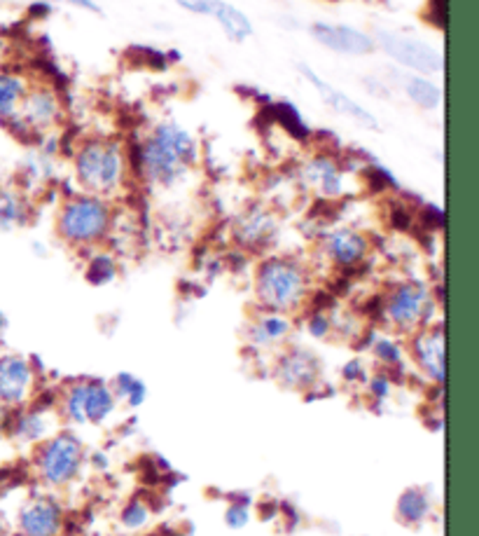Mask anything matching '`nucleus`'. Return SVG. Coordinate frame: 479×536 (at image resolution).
I'll list each match as a JSON object with an SVG mask.
<instances>
[{
  "label": "nucleus",
  "instance_id": "1",
  "mask_svg": "<svg viewBox=\"0 0 479 536\" xmlns=\"http://www.w3.org/2000/svg\"><path fill=\"white\" fill-rule=\"evenodd\" d=\"M199 162V143L178 122H159L139 146L140 176L157 188L176 186Z\"/></svg>",
  "mask_w": 479,
  "mask_h": 536
},
{
  "label": "nucleus",
  "instance_id": "2",
  "mask_svg": "<svg viewBox=\"0 0 479 536\" xmlns=\"http://www.w3.org/2000/svg\"><path fill=\"white\" fill-rule=\"evenodd\" d=\"M73 173L84 192L108 197L122 190L129 173L124 143L110 136L83 140L73 153Z\"/></svg>",
  "mask_w": 479,
  "mask_h": 536
},
{
  "label": "nucleus",
  "instance_id": "3",
  "mask_svg": "<svg viewBox=\"0 0 479 536\" xmlns=\"http://www.w3.org/2000/svg\"><path fill=\"white\" fill-rule=\"evenodd\" d=\"M113 223V209L106 197L99 195H77L61 206L57 218V232L63 242L73 246H89L101 242Z\"/></svg>",
  "mask_w": 479,
  "mask_h": 536
},
{
  "label": "nucleus",
  "instance_id": "4",
  "mask_svg": "<svg viewBox=\"0 0 479 536\" xmlns=\"http://www.w3.org/2000/svg\"><path fill=\"white\" fill-rule=\"evenodd\" d=\"M255 291L259 302L271 312H288L307 298V272L297 260L269 258L259 265Z\"/></svg>",
  "mask_w": 479,
  "mask_h": 536
},
{
  "label": "nucleus",
  "instance_id": "5",
  "mask_svg": "<svg viewBox=\"0 0 479 536\" xmlns=\"http://www.w3.org/2000/svg\"><path fill=\"white\" fill-rule=\"evenodd\" d=\"M374 43L384 54L395 61L397 66L419 73V76H437L444 70V57L442 52L426 43L421 38L414 36H404V33H393V31H379L374 36Z\"/></svg>",
  "mask_w": 479,
  "mask_h": 536
},
{
  "label": "nucleus",
  "instance_id": "6",
  "mask_svg": "<svg viewBox=\"0 0 479 536\" xmlns=\"http://www.w3.org/2000/svg\"><path fill=\"white\" fill-rule=\"evenodd\" d=\"M66 117V106L61 96L50 84H31L21 101L20 117L12 129H21L28 134H50Z\"/></svg>",
  "mask_w": 479,
  "mask_h": 536
},
{
  "label": "nucleus",
  "instance_id": "7",
  "mask_svg": "<svg viewBox=\"0 0 479 536\" xmlns=\"http://www.w3.org/2000/svg\"><path fill=\"white\" fill-rule=\"evenodd\" d=\"M381 312L393 326L414 328L419 326L426 314L430 312V293L428 288L419 281H407L391 291V295L384 300Z\"/></svg>",
  "mask_w": 479,
  "mask_h": 536
},
{
  "label": "nucleus",
  "instance_id": "8",
  "mask_svg": "<svg viewBox=\"0 0 479 536\" xmlns=\"http://www.w3.org/2000/svg\"><path fill=\"white\" fill-rule=\"evenodd\" d=\"M309 33L318 45L334 52V54H344V57H367L377 50L374 36L360 31L355 26L315 21L309 26Z\"/></svg>",
  "mask_w": 479,
  "mask_h": 536
},
{
  "label": "nucleus",
  "instance_id": "9",
  "mask_svg": "<svg viewBox=\"0 0 479 536\" xmlns=\"http://www.w3.org/2000/svg\"><path fill=\"white\" fill-rule=\"evenodd\" d=\"M176 3L188 12L215 21L232 43H243V40L252 38L251 20L228 0H176Z\"/></svg>",
  "mask_w": 479,
  "mask_h": 536
},
{
  "label": "nucleus",
  "instance_id": "10",
  "mask_svg": "<svg viewBox=\"0 0 479 536\" xmlns=\"http://www.w3.org/2000/svg\"><path fill=\"white\" fill-rule=\"evenodd\" d=\"M299 176L321 197H339L344 192V180H347V166L332 153H314L302 164Z\"/></svg>",
  "mask_w": 479,
  "mask_h": 536
},
{
  "label": "nucleus",
  "instance_id": "11",
  "mask_svg": "<svg viewBox=\"0 0 479 536\" xmlns=\"http://www.w3.org/2000/svg\"><path fill=\"white\" fill-rule=\"evenodd\" d=\"M299 73H302L304 80H307V83H309L311 87L318 92V96H321L323 101H325V106L332 108L334 113H339V116H344V117H351V120H355L358 124H363V127L379 129V120L365 108V106H360L355 99H351L348 94H344L341 90H337V87L330 84L328 80H323V77L318 76V73H314L309 66H299Z\"/></svg>",
  "mask_w": 479,
  "mask_h": 536
},
{
  "label": "nucleus",
  "instance_id": "12",
  "mask_svg": "<svg viewBox=\"0 0 479 536\" xmlns=\"http://www.w3.org/2000/svg\"><path fill=\"white\" fill-rule=\"evenodd\" d=\"M80 467V445L68 436H61L44 447L43 454V473L52 483H66L77 473Z\"/></svg>",
  "mask_w": 479,
  "mask_h": 536
},
{
  "label": "nucleus",
  "instance_id": "13",
  "mask_svg": "<svg viewBox=\"0 0 479 536\" xmlns=\"http://www.w3.org/2000/svg\"><path fill=\"white\" fill-rule=\"evenodd\" d=\"M31 87V80L20 70L0 68V127L12 129L20 117L21 101Z\"/></svg>",
  "mask_w": 479,
  "mask_h": 536
},
{
  "label": "nucleus",
  "instance_id": "14",
  "mask_svg": "<svg viewBox=\"0 0 479 536\" xmlns=\"http://www.w3.org/2000/svg\"><path fill=\"white\" fill-rule=\"evenodd\" d=\"M325 253L330 260L339 268H355L365 260L367 256V239L355 230H337L325 239Z\"/></svg>",
  "mask_w": 479,
  "mask_h": 536
},
{
  "label": "nucleus",
  "instance_id": "15",
  "mask_svg": "<svg viewBox=\"0 0 479 536\" xmlns=\"http://www.w3.org/2000/svg\"><path fill=\"white\" fill-rule=\"evenodd\" d=\"M33 371L20 356L0 358V403H20L31 387Z\"/></svg>",
  "mask_w": 479,
  "mask_h": 536
},
{
  "label": "nucleus",
  "instance_id": "16",
  "mask_svg": "<svg viewBox=\"0 0 479 536\" xmlns=\"http://www.w3.org/2000/svg\"><path fill=\"white\" fill-rule=\"evenodd\" d=\"M110 408H113V398L103 387H96V384L77 387L68 398L70 417H76L80 421L101 420L110 412Z\"/></svg>",
  "mask_w": 479,
  "mask_h": 536
},
{
  "label": "nucleus",
  "instance_id": "17",
  "mask_svg": "<svg viewBox=\"0 0 479 536\" xmlns=\"http://www.w3.org/2000/svg\"><path fill=\"white\" fill-rule=\"evenodd\" d=\"M61 527V511L54 504H33L21 513V532L26 536H54Z\"/></svg>",
  "mask_w": 479,
  "mask_h": 536
},
{
  "label": "nucleus",
  "instance_id": "18",
  "mask_svg": "<svg viewBox=\"0 0 479 536\" xmlns=\"http://www.w3.org/2000/svg\"><path fill=\"white\" fill-rule=\"evenodd\" d=\"M397 77H400V84H403L404 94L410 96L419 108H426V110L440 108L442 103L440 84L433 83L430 77L419 76V73H400Z\"/></svg>",
  "mask_w": 479,
  "mask_h": 536
},
{
  "label": "nucleus",
  "instance_id": "19",
  "mask_svg": "<svg viewBox=\"0 0 479 536\" xmlns=\"http://www.w3.org/2000/svg\"><path fill=\"white\" fill-rule=\"evenodd\" d=\"M417 356L435 380L444 377V338L440 331L421 332L417 340Z\"/></svg>",
  "mask_w": 479,
  "mask_h": 536
},
{
  "label": "nucleus",
  "instance_id": "20",
  "mask_svg": "<svg viewBox=\"0 0 479 536\" xmlns=\"http://www.w3.org/2000/svg\"><path fill=\"white\" fill-rule=\"evenodd\" d=\"M274 232V218L262 209H251L246 216L241 218L236 235L248 246H258V244L267 242L269 235Z\"/></svg>",
  "mask_w": 479,
  "mask_h": 536
},
{
  "label": "nucleus",
  "instance_id": "21",
  "mask_svg": "<svg viewBox=\"0 0 479 536\" xmlns=\"http://www.w3.org/2000/svg\"><path fill=\"white\" fill-rule=\"evenodd\" d=\"M26 223V199L12 188H0V230H14Z\"/></svg>",
  "mask_w": 479,
  "mask_h": 536
},
{
  "label": "nucleus",
  "instance_id": "22",
  "mask_svg": "<svg viewBox=\"0 0 479 536\" xmlns=\"http://www.w3.org/2000/svg\"><path fill=\"white\" fill-rule=\"evenodd\" d=\"M288 332H291V321L278 316V314H269L252 326V340L259 345H271V342L285 338Z\"/></svg>",
  "mask_w": 479,
  "mask_h": 536
},
{
  "label": "nucleus",
  "instance_id": "23",
  "mask_svg": "<svg viewBox=\"0 0 479 536\" xmlns=\"http://www.w3.org/2000/svg\"><path fill=\"white\" fill-rule=\"evenodd\" d=\"M400 511H403V516L407 517V520H421V517L426 516V511H428V501H426V497H423L421 492L411 490L407 492L403 497V501H400Z\"/></svg>",
  "mask_w": 479,
  "mask_h": 536
},
{
  "label": "nucleus",
  "instance_id": "24",
  "mask_svg": "<svg viewBox=\"0 0 479 536\" xmlns=\"http://www.w3.org/2000/svg\"><path fill=\"white\" fill-rule=\"evenodd\" d=\"M283 375H292L295 372V377H291V382L299 384V382H307L309 377H314V368H311V361L307 356H299V354H292L291 358H285L283 364Z\"/></svg>",
  "mask_w": 479,
  "mask_h": 536
},
{
  "label": "nucleus",
  "instance_id": "25",
  "mask_svg": "<svg viewBox=\"0 0 479 536\" xmlns=\"http://www.w3.org/2000/svg\"><path fill=\"white\" fill-rule=\"evenodd\" d=\"M115 276V262L106 256H99L92 260V265L87 268V279L92 284H106Z\"/></svg>",
  "mask_w": 479,
  "mask_h": 536
},
{
  "label": "nucleus",
  "instance_id": "26",
  "mask_svg": "<svg viewBox=\"0 0 479 536\" xmlns=\"http://www.w3.org/2000/svg\"><path fill=\"white\" fill-rule=\"evenodd\" d=\"M120 387H122V391H124L126 396H129V401H132V403L143 401V387H140V382H136L132 375H122L120 377Z\"/></svg>",
  "mask_w": 479,
  "mask_h": 536
},
{
  "label": "nucleus",
  "instance_id": "27",
  "mask_svg": "<svg viewBox=\"0 0 479 536\" xmlns=\"http://www.w3.org/2000/svg\"><path fill=\"white\" fill-rule=\"evenodd\" d=\"M122 520H124V523L129 524V527H139V524L146 523V508H143V506H140V504H132L124 511Z\"/></svg>",
  "mask_w": 479,
  "mask_h": 536
},
{
  "label": "nucleus",
  "instance_id": "28",
  "mask_svg": "<svg viewBox=\"0 0 479 536\" xmlns=\"http://www.w3.org/2000/svg\"><path fill=\"white\" fill-rule=\"evenodd\" d=\"M377 354L381 358H386V361H391V364H395L397 358H400V349H397L393 342H388V340H381V342H379Z\"/></svg>",
  "mask_w": 479,
  "mask_h": 536
},
{
  "label": "nucleus",
  "instance_id": "29",
  "mask_svg": "<svg viewBox=\"0 0 479 536\" xmlns=\"http://www.w3.org/2000/svg\"><path fill=\"white\" fill-rule=\"evenodd\" d=\"M54 3H68V5L83 7V10H89V12L101 14V7H99V3H96V0H54Z\"/></svg>",
  "mask_w": 479,
  "mask_h": 536
},
{
  "label": "nucleus",
  "instance_id": "30",
  "mask_svg": "<svg viewBox=\"0 0 479 536\" xmlns=\"http://www.w3.org/2000/svg\"><path fill=\"white\" fill-rule=\"evenodd\" d=\"M309 328H311V332H314V335H318V338H323V335H325V332H328L330 321H328V319H323V316H314V319H311V324H309Z\"/></svg>",
  "mask_w": 479,
  "mask_h": 536
},
{
  "label": "nucleus",
  "instance_id": "31",
  "mask_svg": "<svg viewBox=\"0 0 479 536\" xmlns=\"http://www.w3.org/2000/svg\"><path fill=\"white\" fill-rule=\"evenodd\" d=\"M228 520H229V524H232V527H241V524H246L248 513L243 511V508H232V511H229V516H228Z\"/></svg>",
  "mask_w": 479,
  "mask_h": 536
},
{
  "label": "nucleus",
  "instance_id": "32",
  "mask_svg": "<svg viewBox=\"0 0 479 536\" xmlns=\"http://www.w3.org/2000/svg\"><path fill=\"white\" fill-rule=\"evenodd\" d=\"M386 391H388V384H386L384 380H379V382H374V394H377V396H384Z\"/></svg>",
  "mask_w": 479,
  "mask_h": 536
},
{
  "label": "nucleus",
  "instance_id": "33",
  "mask_svg": "<svg viewBox=\"0 0 479 536\" xmlns=\"http://www.w3.org/2000/svg\"><path fill=\"white\" fill-rule=\"evenodd\" d=\"M5 54H7V40L5 36H0V61L5 59Z\"/></svg>",
  "mask_w": 479,
  "mask_h": 536
},
{
  "label": "nucleus",
  "instance_id": "34",
  "mask_svg": "<svg viewBox=\"0 0 479 536\" xmlns=\"http://www.w3.org/2000/svg\"><path fill=\"white\" fill-rule=\"evenodd\" d=\"M3 428H5V408L0 403V436H3Z\"/></svg>",
  "mask_w": 479,
  "mask_h": 536
},
{
  "label": "nucleus",
  "instance_id": "35",
  "mask_svg": "<svg viewBox=\"0 0 479 536\" xmlns=\"http://www.w3.org/2000/svg\"><path fill=\"white\" fill-rule=\"evenodd\" d=\"M5 534V523H3V517H0V536Z\"/></svg>",
  "mask_w": 479,
  "mask_h": 536
},
{
  "label": "nucleus",
  "instance_id": "36",
  "mask_svg": "<svg viewBox=\"0 0 479 536\" xmlns=\"http://www.w3.org/2000/svg\"><path fill=\"white\" fill-rule=\"evenodd\" d=\"M5 326V319H3V314H0V328Z\"/></svg>",
  "mask_w": 479,
  "mask_h": 536
}]
</instances>
